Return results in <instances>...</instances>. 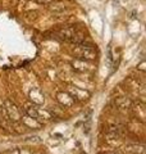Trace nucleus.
<instances>
[{"mask_svg":"<svg viewBox=\"0 0 146 154\" xmlns=\"http://www.w3.org/2000/svg\"><path fill=\"white\" fill-rule=\"evenodd\" d=\"M4 103H5L4 108H5V110H7L8 118L13 119V121H18L19 117H21V113H19V110L17 109V107L11 102V100H5Z\"/></svg>","mask_w":146,"mask_h":154,"instance_id":"f257e3e1","label":"nucleus"},{"mask_svg":"<svg viewBox=\"0 0 146 154\" xmlns=\"http://www.w3.org/2000/svg\"><path fill=\"white\" fill-rule=\"evenodd\" d=\"M127 152H131L132 154H145V146L144 145H135V144H132V145H127V149H126Z\"/></svg>","mask_w":146,"mask_h":154,"instance_id":"f03ea898","label":"nucleus"},{"mask_svg":"<svg viewBox=\"0 0 146 154\" xmlns=\"http://www.w3.org/2000/svg\"><path fill=\"white\" fill-rule=\"evenodd\" d=\"M50 11H53V12H64L65 5H64V3H62V2H56V3L50 5Z\"/></svg>","mask_w":146,"mask_h":154,"instance_id":"7ed1b4c3","label":"nucleus"},{"mask_svg":"<svg viewBox=\"0 0 146 154\" xmlns=\"http://www.w3.org/2000/svg\"><path fill=\"white\" fill-rule=\"evenodd\" d=\"M117 104H118V107L119 108H129V105H131V102L128 99H126V98H122V99H118L117 100Z\"/></svg>","mask_w":146,"mask_h":154,"instance_id":"20e7f679","label":"nucleus"},{"mask_svg":"<svg viewBox=\"0 0 146 154\" xmlns=\"http://www.w3.org/2000/svg\"><path fill=\"white\" fill-rule=\"evenodd\" d=\"M35 2L41 4V5H46V4H50L51 2H54V0H35Z\"/></svg>","mask_w":146,"mask_h":154,"instance_id":"39448f33","label":"nucleus"}]
</instances>
